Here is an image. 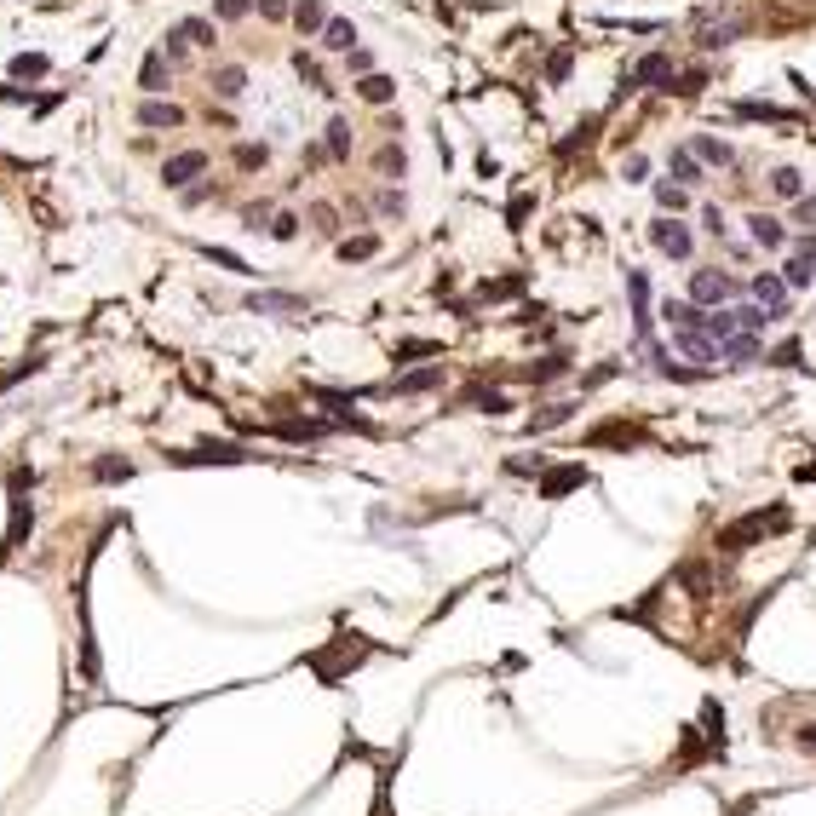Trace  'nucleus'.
I'll use <instances>...</instances> for the list:
<instances>
[{
	"label": "nucleus",
	"mask_w": 816,
	"mask_h": 816,
	"mask_svg": "<svg viewBox=\"0 0 816 816\" xmlns=\"http://www.w3.org/2000/svg\"><path fill=\"white\" fill-rule=\"evenodd\" d=\"M776 529H788V506H759V511H748V518L725 523V529H718V546H725V552H748L753 541H765V535H776Z\"/></svg>",
	"instance_id": "nucleus-1"
},
{
	"label": "nucleus",
	"mask_w": 816,
	"mask_h": 816,
	"mask_svg": "<svg viewBox=\"0 0 816 816\" xmlns=\"http://www.w3.org/2000/svg\"><path fill=\"white\" fill-rule=\"evenodd\" d=\"M650 242L667 253V259H690V248H696V236H690L678 218H655V225H650Z\"/></svg>",
	"instance_id": "nucleus-2"
},
{
	"label": "nucleus",
	"mask_w": 816,
	"mask_h": 816,
	"mask_svg": "<svg viewBox=\"0 0 816 816\" xmlns=\"http://www.w3.org/2000/svg\"><path fill=\"white\" fill-rule=\"evenodd\" d=\"M730 299V276L725 271H696L690 276V305H718Z\"/></svg>",
	"instance_id": "nucleus-3"
},
{
	"label": "nucleus",
	"mask_w": 816,
	"mask_h": 816,
	"mask_svg": "<svg viewBox=\"0 0 816 816\" xmlns=\"http://www.w3.org/2000/svg\"><path fill=\"white\" fill-rule=\"evenodd\" d=\"M196 173H207V155H202V150H185V155H173V162L162 167V178H167L173 190H178V185H190Z\"/></svg>",
	"instance_id": "nucleus-4"
},
{
	"label": "nucleus",
	"mask_w": 816,
	"mask_h": 816,
	"mask_svg": "<svg viewBox=\"0 0 816 816\" xmlns=\"http://www.w3.org/2000/svg\"><path fill=\"white\" fill-rule=\"evenodd\" d=\"M678 351L696 357V362H713L718 357V339L708 334V328H678Z\"/></svg>",
	"instance_id": "nucleus-5"
},
{
	"label": "nucleus",
	"mask_w": 816,
	"mask_h": 816,
	"mask_svg": "<svg viewBox=\"0 0 816 816\" xmlns=\"http://www.w3.org/2000/svg\"><path fill=\"white\" fill-rule=\"evenodd\" d=\"M753 294H759V305L771 311V316H782V311H788V294H794V288L776 282V276H759V282H753Z\"/></svg>",
	"instance_id": "nucleus-6"
},
{
	"label": "nucleus",
	"mask_w": 816,
	"mask_h": 816,
	"mask_svg": "<svg viewBox=\"0 0 816 816\" xmlns=\"http://www.w3.org/2000/svg\"><path fill=\"white\" fill-rule=\"evenodd\" d=\"M650 81H673V64H667L662 52H655V58H638V69L627 75V87H650Z\"/></svg>",
	"instance_id": "nucleus-7"
},
{
	"label": "nucleus",
	"mask_w": 816,
	"mask_h": 816,
	"mask_svg": "<svg viewBox=\"0 0 816 816\" xmlns=\"http://www.w3.org/2000/svg\"><path fill=\"white\" fill-rule=\"evenodd\" d=\"M627 294H632V311H638V339H650V282H644V271H632Z\"/></svg>",
	"instance_id": "nucleus-8"
},
{
	"label": "nucleus",
	"mask_w": 816,
	"mask_h": 816,
	"mask_svg": "<svg viewBox=\"0 0 816 816\" xmlns=\"http://www.w3.org/2000/svg\"><path fill=\"white\" fill-rule=\"evenodd\" d=\"M139 121H144V127H178V121H185V109L150 99V104H139Z\"/></svg>",
	"instance_id": "nucleus-9"
},
{
	"label": "nucleus",
	"mask_w": 816,
	"mask_h": 816,
	"mask_svg": "<svg viewBox=\"0 0 816 816\" xmlns=\"http://www.w3.org/2000/svg\"><path fill=\"white\" fill-rule=\"evenodd\" d=\"M581 483H587V471H581V466H564V471H552V478H541V495H546V501H558V495L581 489Z\"/></svg>",
	"instance_id": "nucleus-10"
},
{
	"label": "nucleus",
	"mask_w": 816,
	"mask_h": 816,
	"mask_svg": "<svg viewBox=\"0 0 816 816\" xmlns=\"http://www.w3.org/2000/svg\"><path fill=\"white\" fill-rule=\"evenodd\" d=\"M322 46L328 52H351V46H357V29H351L345 18H328L322 23Z\"/></svg>",
	"instance_id": "nucleus-11"
},
{
	"label": "nucleus",
	"mask_w": 816,
	"mask_h": 816,
	"mask_svg": "<svg viewBox=\"0 0 816 816\" xmlns=\"http://www.w3.org/2000/svg\"><path fill=\"white\" fill-rule=\"evenodd\" d=\"M748 225H753V242H759V248H782L788 242V225H776L771 213H753Z\"/></svg>",
	"instance_id": "nucleus-12"
},
{
	"label": "nucleus",
	"mask_w": 816,
	"mask_h": 816,
	"mask_svg": "<svg viewBox=\"0 0 816 816\" xmlns=\"http://www.w3.org/2000/svg\"><path fill=\"white\" fill-rule=\"evenodd\" d=\"M718 351L730 362H748V357H759V334H730V339H718Z\"/></svg>",
	"instance_id": "nucleus-13"
},
{
	"label": "nucleus",
	"mask_w": 816,
	"mask_h": 816,
	"mask_svg": "<svg viewBox=\"0 0 816 816\" xmlns=\"http://www.w3.org/2000/svg\"><path fill=\"white\" fill-rule=\"evenodd\" d=\"M771 190H776L782 202H799V196H805V185H799L794 167H776V173H771Z\"/></svg>",
	"instance_id": "nucleus-14"
},
{
	"label": "nucleus",
	"mask_w": 816,
	"mask_h": 816,
	"mask_svg": "<svg viewBox=\"0 0 816 816\" xmlns=\"http://www.w3.org/2000/svg\"><path fill=\"white\" fill-rule=\"evenodd\" d=\"M696 162H713V167H730V144H718V139H696Z\"/></svg>",
	"instance_id": "nucleus-15"
},
{
	"label": "nucleus",
	"mask_w": 816,
	"mask_h": 816,
	"mask_svg": "<svg viewBox=\"0 0 816 816\" xmlns=\"http://www.w3.org/2000/svg\"><path fill=\"white\" fill-rule=\"evenodd\" d=\"M655 202H662V213H678V207H685L690 196H685V185H673V178H662V185H655Z\"/></svg>",
	"instance_id": "nucleus-16"
},
{
	"label": "nucleus",
	"mask_w": 816,
	"mask_h": 816,
	"mask_svg": "<svg viewBox=\"0 0 816 816\" xmlns=\"http://www.w3.org/2000/svg\"><path fill=\"white\" fill-rule=\"evenodd\" d=\"M173 35H185L190 46H213V23H202V18H185V23H178Z\"/></svg>",
	"instance_id": "nucleus-17"
},
{
	"label": "nucleus",
	"mask_w": 816,
	"mask_h": 816,
	"mask_svg": "<svg viewBox=\"0 0 816 816\" xmlns=\"http://www.w3.org/2000/svg\"><path fill=\"white\" fill-rule=\"evenodd\" d=\"M811 276H816V259H811V253H799V259L788 265L782 282H788V288H811Z\"/></svg>",
	"instance_id": "nucleus-18"
},
{
	"label": "nucleus",
	"mask_w": 816,
	"mask_h": 816,
	"mask_svg": "<svg viewBox=\"0 0 816 816\" xmlns=\"http://www.w3.org/2000/svg\"><path fill=\"white\" fill-rule=\"evenodd\" d=\"M437 380H443V368H420V374H403V380H397V392H432Z\"/></svg>",
	"instance_id": "nucleus-19"
},
{
	"label": "nucleus",
	"mask_w": 816,
	"mask_h": 816,
	"mask_svg": "<svg viewBox=\"0 0 816 816\" xmlns=\"http://www.w3.org/2000/svg\"><path fill=\"white\" fill-rule=\"evenodd\" d=\"M362 99H368V104H392V81H385V75H362Z\"/></svg>",
	"instance_id": "nucleus-20"
},
{
	"label": "nucleus",
	"mask_w": 816,
	"mask_h": 816,
	"mask_svg": "<svg viewBox=\"0 0 816 816\" xmlns=\"http://www.w3.org/2000/svg\"><path fill=\"white\" fill-rule=\"evenodd\" d=\"M294 23H299V29H322V23H328V12L316 6V0H299V6H294Z\"/></svg>",
	"instance_id": "nucleus-21"
},
{
	"label": "nucleus",
	"mask_w": 816,
	"mask_h": 816,
	"mask_svg": "<svg viewBox=\"0 0 816 816\" xmlns=\"http://www.w3.org/2000/svg\"><path fill=\"white\" fill-rule=\"evenodd\" d=\"M213 87L225 92V99H242V87H248V75H242V69L230 64V69H218V81H213Z\"/></svg>",
	"instance_id": "nucleus-22"
},
{
	"label": "nucleus",
	"mask_w": 816,
	"mask_h": 816,
	"mask_svg": "<svg viewBox=\"0 0 816 816\" xmlns=\"http://www.w3.org/2000/svg\"><path fill=\"white\" fill-rule=\"evenodd\" d=\"M328 155H351V127L345 121H328Z\"/></svg>",
	"instance_id": "nucleus-23"
},
{
	"label": "nucleus",
	"mask_w": 816,
	"mask_h": 816,
	"mask_svg": "<svg viewBox=\"0 0 816 816\" xmlns=\"http://www.w3.org/2000/svg\"><path fill=\"white\" fill-rule=\"evenodd\" d=\"M673 173L685 178V185H696V178H701V162H696L690 150H673Z\"/></svg>",
	"instance_id": "nucleus-24"
},
{
	"label": "nucleus",
	"mask_w": 816,
	"mask_h": 816,
	"mask_svg": "<svg viewBox=\"0 0 816 816\" xmlns=\"http://www.w3.org/2000/svg\"><path fill=\"white\" fill-rule=\"evenodd\" d=\"M741 35V23H718V29H701V46H730Z\"/></svg>",
	"instance_id": "nucleus-25"
},
{
	"label": "nucleus",
	"mask_w": 816,
	"mask_h": 816,
	"mask_svg": "<svg viewBox=\"0 0 816 816\" xmlns=\"http://www.w3.org/2000/svg\"><path fill=\"white\" fill-rule=\"evenodd\" d=\"M218 18H225V23H236V18H248V12H253V0H218Z\"/></svg>",
	"instance_id": "nucleus-26"
},
{
	"label": "nucleus",
	"mask_w": 816,
	"mask_h": 816,
	"mask_svg": "<svg viewBox=\"0 0 816 816\" xmlns=\"http://www.w3.org/2000/svg\"><path fill=\"white\" fill-rule=\"evenodd\" d=\"M144 87H150V92L167 87V64H162V58H150V64H144Z\"/></svg>",
	"instance_id": "nucleus-27"
},
{
	"label": "nucleus",
	"mask_w": 816,
	"mask_h": 816,
	"mask_svg": "<svg viewBox=\"0 0 816 816\" xmlns=\"http://www.w3.org/2000/svg\"><path fill=\"white\" fill-rule=\"evenodd\" d=\"M483 294H489V299H511V294H523V276H506V282H489Z\"/></svg>",
	"instance_id": "nucleus-28"
},
{
	"label": "nucleus",
	"mask_w": 816,
	"mask_h": 816,
	"mask_svg": "<svg viewBox=\"0 0 816 816\" xmlns=\"http://www.w3.org/2000/svg\"><path fill=\"white\" fill-rule=\"evenodd\" d=\"M253 305H259V311H299V299H288V294H259Z\"/></svg>",
	"instance_id": "nucleus-29"
},
{
	"label": "nucleus",
	"mask_w": 816,
	"mask_h": 816,
	"mask_svg": "<svg viewBox=\"0 0 816 816\" xmlns=\"http://www.w3.org/2000/svg\"><path fill=\"white\" fill-rule=\"evenodd\" d=\"M374 248H380V242H374V236H357V242H345V248H339V253H345V259H368Z\"/></svg>",
	"instance_id": "nucleus-30"
},
{
	"label": "nucleus",
	"mask_w": 816,
	"mask_h": 816,
	"mask_svg": "<svg viewBox=\"0 0 816 816\" xmlns=\"http://www.w3.org/2000/svg\"><path fill=\"white\" fill-rule=\"evenodd\" d=\"M265 230H271V236H282V242H288V236H294V230H299V218H294V213H276V218H271V225H265Z\"/></svg>",
	"instance_id": "nucleus-31"
},
{
	"label": "nucleus",
	"mask_w": 816,
	"mask_h": 816,
	"mask_svg": "<svg viewBox=\"0 0 816 816\" xmlns=\"http://www.w3.org/2000/svg\"><path fill=\"white\" fill-rule=\"evenodd\" d=\"M253 12H259V18H288V0H253Z\"/></svg>",
	"instance_id": "nucleus-32"
},
{
	"label": "nucleus",
	"mask_w": 816,
	"mask_h": 816,
	"mask_svg": "<svg viewBox=\"0 0 816 816\" xmlns=\"http://www.w3.org/2000/svg\"><path fill=\"white\" fill-rule=\"evenodd\" d=\"M12 69H18V75H46V58H35V52H23V58H18V64H12Z\"/></svg>",
	"instance_id": "nucleus-33"
},
{
	"label": "nucleus",
	"mask_w": 816,
	"mask_h": 816,
	"mask_svg": "<svg viewBox=\"0 0 816 816\" xmlns=\"http://www.w3.org/2000/svg\"><path fill=\"white\" fill-rule=\"evenodd\" d=\"M471 403H478L483 414H501V408H506V397H495V392H471Z\"/></svg>",
	"instance_id": "nucleus-34"
},
{
	"label": "nucleus",
	"mask_w": 816,
	"mask_h": 816,
	"mask_svg": "<svg viewBox=\"0 0 816 816\" xmlns=\"http://www.w3.org/2000/svg\"><path fill=\"white\" fill-rule=\"evenodd\" d=\"M701 225H708V236H725V213L718 207H701Z\"/></svg>",
	"instance_id": "nucleus-35"
},
{
	"label": "nucleus",
	"mask_w": 816,
	"mask_h": 816,
	"mask_svg": "<svg viewBox=\"0 0 816 816\" xmlns=\"http://www.w3.org/2000/svg\"><path fill=\"white\" fill-rule=\"evenodd\" d=\"M794 213H799V218H805V225L816 230V196H799V207H794Z\"/></svg>",
	"instance_id": "nucleus-36"
},
{
	"label": "nucleus",
	"mask_w": 816,
	"mask_h": 816,
	"mask_svg": "<svg viewBox=\"0 0 816 816\" xmlns=\"http://www.w3.org/2000/svg\"><path fill=\"white\" fill-rule=\"evenodd\" d=\"M627 178H632V185H638V178H650V162H644V155H632V162H627Z\"/></svg>",
	"instance_id": "nucleus-37"
},
{
	"label": "nucleus",
	"mask_w": 816,
	"mask_h": 816,
	"mask_svg": "<svg viewBox=\"0 0 816 816\" xmlns=\"http://www.w3.org/2000/svg\"><path fill=\"white\" fill-rule=\"evenodd\" d=\"M799 741H805V748H816V730H805V736H799Z\"/></svg>",
	"instance_id": "nucleus-38"
}]
</instances>
